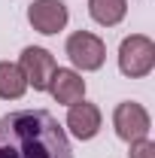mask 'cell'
<instances>
[{
    "label": "cell",
    "instance_id": "6da1fadb",
    "mask_svg": "<svg viewBox=\"0 0 155 158\" xmlns=\"http://www.w3.org/2000/svg\"><path fill=\"white\" fill-rule=\"evenodd\" d=\"M0 158H73V149L52 113L19 110L0 118Z\"/></svg>",
    "mask_w": 155,
    "mask_h": 158
},
{
    "label": "cell",
    "instance_id": "7a4b0ae2",
    "mask_svg": "<svg viewBox=\"0 0 155 158\" xmlns=\"http://www.w3.org/2000/svg\"><path fill=\"white\" fill-rule=\"evenodd\" d=\"M155 67V43L143 34H131L119 46V70L131 79L149 76Z\"/></svg>",
    "mask_w": 155,
    "mask_h": 158
},
{
    "label": "cell",
    "instance_id": "3957f363",
    "mask_svg": "<svg viewBox=\"0 0 155 158\" xmlns=\"http://www.w3.org/2000/svg\"><path fill=\"white\" fill-rule=\"evenodd\" d=\"M67 58L70 64L82 70V73H91V70H100L103 61H107V46L103 40L91 34V31H76L67 37Z\"/></svg>",
    "mask_w": 155,
    "mask_h": 158
},
{
    "label": "cell",
    "instance_id": "277c9868",
    "mask_svg": "<svg viewBox=\"0 0 155 158\" xmlns=\"http://www.w3.org/2000/svg\"><path fill=\"white\" fill-rule=\"evenodd\" d=\"M113 128H116L119 140L134 143V140H143L149 134L152 122H149V113L137 100H122L116 106V113H113Z\"/></svg>",
    "mask_w": 155,
    "mask_h": 158
},
{
    "label": "cell",
    "instance_id": "5b68a950",
    "mask_svg": "<svg viewBox=\"0 0 155 158\" xmlns=\"http://www.w3.org/2000/svg\"><path fill=\"white\" fill-rule=\"evenodd\" d=\"M19 67L27 79V85H34V91H49V82H52V73H55L52 52H46L40 46H27L19 58Z\"/></svg>",
    "mask_w": 155,
    "mask_h": 158
},
{
    "label": "cell",
    "instance_id": "8992f818",
    "mask_svg": "<svg viewBox=\"0 0 155 158\" xmlns=\"http://www.w3.org/2000/svg\"><path fill=\"white\" fill-rule=\"evenodd\" d=\"M27 21L37 34H58L67 24V6L64 0H34L27 6Z\"/></svg>",
    "mask_w": 155,
    "mask_h": 158
},
{
    "label": "cell",
    "instance_id": "52a82bcc",
    "mask_svg": "<svg viewBox=\"0 0 155 158\" xmlns=\"http://www.w3.org/2000/svg\"><path fill=\"white\" fill-rule=\"evenodd\" d=\"M67 128L76 140H91L100 131V110L97 103H88L82 98L76 103H70V113H67Z\"/></svg>",
    "mask_w": 155,
    "mask_h": 158
},
{
    "label": "cell",
    "instance_id": "ba28073f",
    "mask_svg": "<svg viewBox=\"0 0 155 158\" xmlns=\"http://www.w3.org/2000/svg\"><path fill=\"white\" fill-rule=\"evenodd\" d=\"M49 91H52V98L58 100V103L70 106V103H76V100L85 98V79L79 76L76 70L55 67V73H52V82H49Z\"/></svg>",
    "mask_w": 155,
    "mask_h": 158
},
{
    "label": "cell",
    "instance_id": "9c48e42d",
    "mask_svg": "<svg viewBox=\"0 0 155 158\" xmlns=\"http://www.w3.org/2000/svg\"><path fill=\"white\" fill-rule=\"evenodd\" d=\"M24 91H27V79L21 73V67L12 61H0V98L19 100Z\"/></svg>",
    "mask_w": 155,
    "mask_h": 158
},
{
    "label": "cell",
    "instance_id": "30bf717a",
    "mask_svg": "<svg viewBox=\"0 0 155 158\" xmlns=\"http://www.w3.org/2000/svg\"><path fill=\"white\" fill-rule=\"evenodd\" d=\"M128 12V0H88V15L100 27H116Z\"/></svg>",
    "mask_w": 155,
    "mask_h": 158
},
{
    "label": "cell",
    "instance_id": "8fae6325",
    "mask_svg": "<svg viewBox=\"0 0 155 158\" xmlns=\"http://www.w3.org/2000/svg\"><path fill=\"white\" fill-rule=\"evenodd\" d=\"M128 158H155V143L152 140H134L131 149H128Z\"/></svg>",
    "mask_w": 155,
    "mask_h": 158
}]
</instances>
